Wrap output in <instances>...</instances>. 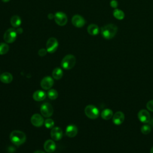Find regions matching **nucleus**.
Listing matches in <instances>:
<instances>
[{
    "instance_id": "a211bd4d",
    "label": "nucleus",
    "mask_w": 153,
    "mask_h": 153,
    "mask_svg": "<svg viewBox=\"0 0 153 153\" xmlns=\"http://www.w3.org/2000/svg\"><path fill=\"white\" fill-rule=\"evenodd\" d=\"M0 80L5 84L10 83L13 80V76L9 72H4L0 76Z\"/></svg>"
},
{
    "instance_id": "7c9ffc66",
    "label": "nucleus",
    "mask_w": 153,
    "mask_h": 153,
    "mask_svg": "<svg viewBox=\"0 0 153 153\" xmlns=\"http://www.w3.org/2000/svg\"><path fill=\"white\" fill-rule=\"evenodd\" d=\"M48 18L49 19L51 20V19H53L54 18V15L52 13H50V14H48Z\"/></svg>"
},
{
    "instance_id": "393cba45",
    "label": "nucleus",
    "mask_w": 153,
    "mask_h": 153,
    "mask_svg": "<svg viewBox=\"0 0 153 153\" xmlns=\"http://www.w3.org/2000/svg\"><path fill=\"white\" fill-rule=\"evenodd\" d=\"M47 95L48 98H50L51 100H54L57 98L58 97V93L55 89H50Z\"/></svg>"
},
{
    "instance_id": "2f4dec72",
    "label": "nucleus",
    "mask_w": 153,
    "mask_h": 153,
    "mask_svg": "<svg viewBox=\"0 0 153 153\" xmlns=\"http://www.w3.org/2000/svg\"><path fill=\"white\" fill-rule=\"evenodd\" d=\"M16 32H17V33L21 34L23 32V29H22V28H18V29H17Z\"/></svg>"
},
{
    "instance_id": "f8f14e48",
    "label": "nucleus",
    "mask_w": 153,
    "mask_h": 153,
    "mask_svg": "<svg viewBox=\"0 0 153 153\" xmlns=\"http://www.w3.org/2000/svg\"><path fill=\"white\" fill-rule=\"evenodd\" d=\"M50 135L51 138L54 140H59L62 139L63 136V131L59 127H53L50 132Z\"/></svg>"
},
{
    "instance_id": "1a4fd4ad",
    "label": "nucleus",
    "mask_w": 153,
    "mask_h": 153,
    "mask_svg": "<svg viewBox=\"0 0 153 153\" xmlns=\"http://www.w3.org/2000/svg\"><path fill=\"white\" fill-rule=\"evenodd\" d=\"M139 120L143 123H148L151 120L150 114L148 111L145 109H141L137 114Z\"/></svg>"
},
{
    "instance_id": "cd10ccee",
    "label": "nucleus",
    "mask_w": 153,
    "mask_h": 153,
    "mask_svg": "<svg viewBox=\"0 0 153 153\" xmlns=\"http://www.w3.org/2000/svg\"><path fill=\"white\" fill-rule=\"evenodd\" d=\"M146 108L151 111V112H153V100H149V102H147L146 103Z\"/></svg>"
},
{
    "instance_id": "7ed1b4c3",
    "label": "nucleus",
    "mask_w": 153,
    "mask_h": 153,
    "mask_svg": "<svg viewBox=\"0 0 153 153\" xmlns=\"http://www.w3.org/2000/svg\"><path fill=\"white\" fill-rule=\"evenodd\" d=\"M76 59L74 56L72 54H68L65 56L61 62L62 67L66 70L72 69L75 65Z\"/></svg>"
},
{
    "instance_id": "a878e982",
    "label": "nucleus",
    "mask_w": 153,
    "mask_h": 153,
    "mask_svg": "<svg viewBox=\"0 0 153 153\" xmlns=\"http://www.w3.org/2000/svg\"><path fill=\"white\" fill-rule=\"evenodd\" d=\"M140 130H141L142 133H143V134H148L151 132V126L149 125L145 124V125H143L142 126V127L140 128Z\"/></svg>"
},
{
    "instance_id": "dca6fc26",
    "label": "nucleus",
    "mask_w": 153,
    "mask_h": 153,
    "mask_svg": "<svg viewBox=\"0 0 153 153\" xmlns=\"http://www.w3.org/2000/svg\"><path fill=\"white\" fill-rule=\"evenodd\" d=\"M78 133V128L75 125H69L66 128V134L69 137H75Z\"/></svg>"
},
{
    "instance_id": "423d86ee",
    "label": "nucleus",
    "mask_w": 153,
    "mask_h": 153,
    "mask_svg": "<svg viewBox=\"0 0 153 153\" xmlns=\"http://www.w3.org/2000/svg\"><path fill=\"white\" fill-rule=\"evenodd\" d=\"M41 113L44 117H50L53 115V108L49 103H44L41 105L40 108Z\"/></svg>"
},
{
    "instance_id": "4468645a",
    "label": "nucleus",
    "mask_w": 153,
    "mask_h": 153,
    "mask_svg": "<svg viewBox=\"0 0 153 153\" xmlns=\"http://www.w3.org/2000/svg\"><path fill=\"white\" fill-rule=\"evenodd\" d=\"M124 114L121 111H118L113 115L112 117V121L114 124L116 125H120L121 124L123 121H124Z\"/></svg>"
},
{
    "instance_id": "0eeeda50",
    "label": "nucleus",
    "mask_w": 153,
    "mask_h": 153,
    "mask_svg": "<svg viewBox=\"0 0 153 153\" xmlns=\"http://www.w3.org/2000/svg\"><path fill=\"white\" fill-rule=\"evenodd\" d=\"M58 41L53 37L50 38L46 44V50L50 53H54L58 47Z\"/></svg>"
},
{
    "instance_id": "f257e3e1",
    "label": "nucleus",
    "mask_w": 153,
    "mask_h": 153,
    "mask_svg": "<svg viewBox=\"0 0 153 153\" xmlns=\"http://www.w3.org/2000/svg\"><path fill=\"white\" fill-rule=\"evenodd\" d=\"M117 26L112 23L106 25L102 27L100 29L102 36L106 39H111L113 38L117 33Z\"/></svg>"
},
{
    "instance_id": "f3484780",
    "label": "nucleus",
    "mask_w": 153,
    "mask_h": 153,
    "mask_svg": "<svg viewBox=\"0 0 153 153\" xmlns=\"http://www.w3.org/2000/svg\"><path fill=\"white\" fill-rule=\"evenodd\" d=\"M46 97V94L44 91L37 90L33 94V99L38 102L44 100Z\"/></svg>"
},
{
    "instance_id": "6ab92c4d",
    "label": "nucleus",
    "mask_w": 153,
    "mask_h": 153,
    "mask_svg": "<svg viewBox=\"0 0 153 153\" xmlns=\"http://www.w3.org/2000/svg\"><path fill=\"white\" fill-rule=\"evenodd\" d=\"M87 32L91 35H96L99 32V28L96 24H90L87 27Z\"/></svg>"
},
{
    "instance_id": "bb28decb",
    "label": "nucleus",
    "mask_w": 153,
    "mask_h": 153,
    "mask_svg": "<svg viewBox=\"0 0 153 153\" xmlns=\"http://www.w3.org/2000/svg\"><path fill=\"white\" fill-rule=\"evenodd\" d=\"M44 125L47 128H51L54 125V122L52 119L47 118L44 121Z\"/></svg>"
},
{
    "instance_id": "72a5a7b5",
    "label": "nucleus",
    "mask_w": 153,
    "mask_h": 153,
    "mask_svg": "<svg viewBox=\"0 0 153 153\" xmlns=\"http://www.w3.org/2000/svg\"><path fill=\"white\" fill-rule=\"evenodd\" d=\"M149 124H150L152 126H153V118L151 119V120H150V121H149Z\"/></svg>"
},
{
    "instance_id": "412c9836",
    "label": "nucleus",
    "mask_w": 153,
    "mask_h": 153,
    "mask_svg": "<svg viewBox=\"0 0 153 153\" xmlns=\"http://www.w3.org/2000/svg\"><path fill=\"white\" fill-rule=\"evenodd\" d=\"M63 71L60 68H56L55 69H54L52 72V75L53 78L57 80L61 79L62 77L63 76Z\"/></svg>"
},
{
    "instance_id": "6e6552de",
    "label": "nucleus",
    "mask_w": 153,
    "mask_h": 153,
    "mask_svg": "<svg viewBox=\"0 0 153 153\" xmlns=\"http://www.w3.org/2000/svg\"><path fill=\"white\" fill-rule=\"evenodd\" d=\"M55 22L59 26H64L67 23L68 17L63 12H57L54 15Z\"/></svg>"
},
{
    "instance_id": "b1692460",
    "label": "nucleus",
    "mask_w": 153,
    "mask_h": 153,
    "mask_svg": "<svg viewBox=\"0 0 153 153\" xmlns=\"http://www.w3.org/2000/svg\"><path fill=\"white\" fill-rule=\"evenodd\" d=\"M9 50V46L7 44L1 42L0 43V55L6 54Z\"/></svg>"
},
{
    "instance_id": "9d476101",
    "label": "nucleus",
    "mask_w": 153,
    "mask_h": 153,
    "mask_svg": "<svg viewBox=\"0 0 153 153\" xmlns=\"http://www.w3.org/2000/svg\"><path fill=\"white\" fill-rule=\"evenodd\" d=\"M30 122L33 126L39 127L43 125L44 123V120L43 117L40 114H35L32 116L30 118Z\"/></svg>"
},
{
    "instance_id": "39448f33",
    "label": "nucleus",
    "mask_w": 153,
    "mask_h": 153,
    "mask_svg": "<svg viewBox=\"0 0 153 153\" xmlns=\"http://www.w3.org/2000/svg\"><path fill=\"white\" fill-rule=\"evenodd\" d=\"M17 38V32L14 28H10L4 35V39L7 43H13Z\"/></svg>"
},
{
    "instance_id": "20e7f679",
    "label": "nucleus",
    "mask_w": 153,
    "mask_h": 153,
    "mask_svg": "<svg viewBox=\"0 0 153 153\" xmlns=\"http://www.w3.org/2000/svg\"><path fill=\"white\" fill-rule=\"evenodd\" d=\"M84 112L86 116L90 119H96L99 115V109L95 106L92 105H87L85 108Z\"/></svg>"
},
{
    "instance_id": "aec40b11",
    "label": "nucleus",
    "mask_w": 153,
    "mask_h": 153,
    "mask_svg": "<svg viewBox=\"0 0 153 153\" xmlns=\"http://www.w3.org/2000/svg\"><path fill=\"white\" fill-rule=\"evenodd\" d=\"M101 117L105 120H108L113 117V112L110 109H105L101 112Z\"/></svg>"
},
{
    "instance_id": "5701e85b",
    "label": "nucleus",
    "mask_w": 153,
    "mask_h": 153,
    "mask_svg": "<svg viewBox=\"0 0 153 153\" xmlns=\"http://www.w3.org/2000/svg\"><path fill=\"white\" fill-rule=\"evenodd\" d=\"M113 16L115 18H116L118 20H123L124 18L125 14L122 10L115 8L113 11Z\"/></svg>"
},
{
    "instance_id": "c9c22d12",
    "label": "nucleus",
    "mask_w": 153,
    "mask_h": 153,
    "mask_svg": "<svg viewBox=\"0 0 153 153\" xmlns=\"http://www.w3.org/2000/svg\"><path fill=\"white\" fill-rule=\"evenodd\" d=\"M150 153H153V146L151 148V149L150 150Z\"/></svg>"
},
{
    "instance_id": "473e14b6",
    "label": "nucleus",
    "mask_w": 153,
    "mask_h": 153,
    "mask_svg": "<svg viewBox=\"0 0 153 153\" xmlns=\"http://www.w3.org/2000/svg\"><path fill=\"white\" fill-rule=\"evenodd\" d=\"M33 153H45L44 151H39V150H38V151H35Z\"/></svg>"
},
{
    "instance_id": "ddd939ff",
    "label": "nucleus",
    "mask_w": 153,
    "mask_h": 153,
    "mask_svg": "<svg viewBox=\"0 0 153 153\" xmlns=\"http://www.w3.org/2000/svg\"><path fill=\"white\" fill-rule=\"evenodd\" d=\"M72 23L76 27H81L85 25V21L81 16L76 14L72 18Z\"/></svg>"
},
{
    "instance_id": "c85d7f7f",
    "label": "nucleus",
    "mask_w": 153,
    "mask_h": 153,
    "mask_svg": "<svg viewBox=\"0 0 153 153\" xmlns=\"http://www.w3.org/2000/svg\"><path fill=\"white\" fill-rule=\"evenodd\" d=\"M118 4L117 0H111L110 2V6L114 9L117 8V7H118Z\"/></svg>"
},
{
    "instance_id": "4be33fe9",
    "label": "nucleus",
    "mask_w": 153,
    "mask_h": 153,
    "mask_svg": "<svg viewBox=\"0 0 153 153\" xmlns=\"http://www.w3.org/2000/svg\"><path fill=\"white\" fill-rule=\"evenodd\" d=\"M10 23H11V25H12L13 27H17L20 25V24L22 23V20H21V19L19 16H18L17 15H15V16H13L11 17V20H10Z\"/></svg>"
},
{
    "instance_id": "f03ea898",
    "label": "nucleus",
    "mask_w": 153,
    "mask_h": 153,
    "mask_svg": "<svg viewBox=\"0 0 153 153\" xmlns=\"http://www.w3.org/2000/svg\"><path fill=\"white\" fill-rule=\"evenodd\" d=\"M11 142L16 146H19L24 143L26 139V134L22 131L14 130L10 135Z\"/></svg>"
},
{
    "instance_id": "2eb2a0df",
    "label": "nucleus",
    "mask_w": 153,
    "mask_h": 153,
    "mask_svg": "<svg viewBox=\"0 0 153 153\" xmlns=\"http://www.w3.org/2000/svg\"><path fill=\"white\" fill-rule=\"evenodd\" d=\"M44 148L46 152L51 153L55 151L56 148V145L54 141H53V140L49 139L45 142L44 144Z\"/></svg>"
},
{
    "instance_id": "c756f323",
    "label": "nucleus",
    "mask_w": 153,
    "mask_h": 153,
    "mask_svg": "<svg viewBox=\"0 0 153 153\" xmlns=\"http://www.w3.org/2000/svg\"><path fill=\"white\" fill-rule=\"evenodd\" d=\"M47 52V50H45V48H41V49L39 50V51H38V54H39V56L43 57V56H44L46 55Z\"/></svg>"
},
{
    "instance_id": "f704fd0d",
    "label": "nucleus",
    "mask_w": 153,
    "mask_h": 153,
    "mask_svg": "<svg viewBox=\"0 0 153 153\" xmlns=\"http://www.w3.org/2000/svg\"><path fill=\"white\" fill-rule=\"evenodd\" d=\"M2 2H7L8 1H10V0H1Z\"/></svg>"
},
{
    "instance_id": "9b49d317",
    "label": "nucleus",
    "mask_w": 153,
    "mask_h": 153,
    "mask_svg": "<svg viewBox=\"0 0 153 153\" xmlns=\"http://www.w3.org/2000/svg\"><path fill=\"white\" fill-rule=\"evenodd\" d=\"M54 84L53 79L49 76L43 78L41 81V87L44 90L50 89Z\"/></svg>"
}]
</instances>
